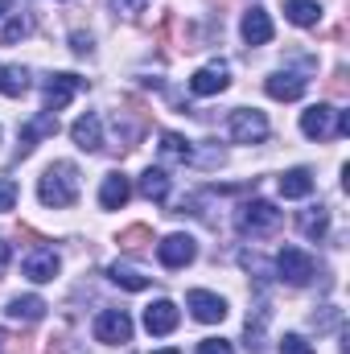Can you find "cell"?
Wrapping results in <instances>:
<instances>
[{
  "label": "cell",
  "mask_w": 350,
  "mask_h": 354,
  "mask_svg": "<svg viewBox=\"0 0 350 354\" xmlns=\"http://www.w3.org/2000/svg\"><path fill=\"white\" fill-rule=\"evenodd\" d=\"M177 322H181V313H177L174 301H153V305L145 309V330H149L153 338H165V334H174Z\"/></svg>",
  "instance_id": "9"
},
{
  "label": "cell",
  "mask_w": 350,
  "mask_h": 354,
  "mask_svg": "<svg viewBox=\"0 0 350 354\" xmlns=\"http://www.w3.org/2000/svg\"><path fill=\"white\" fill-rule=\"evenodd\" d=\"M157 354H177V351H157Z\"/></svg>",
  "instance_id": "36"
},
{
  "label": "cell",
  "mask_w": 350,
  "mask_h": 354,
  "mask_svg": "<svg viewBox=\"0 0 350 354\" xmlns=\"http://www.w3.org/2000/svg\"><path fill=\"white\" fill-rule=\"evenodd\" d=\"M58 268H62L58 252H50V248H37V252H29V256H25L21 272H25L33 284H46V280H54V276H58Z\"/></svg>",
  "instance_id": "10"
},
{
  "label": "cell",
  "mask_w": 350,
  "mask_h": 354,
  "mask_svg": "<svg viewBox=\"0 0 350 354\" xmlns=\"http://www.w3.org/2000/svg\"><path fill=\"white\" fill-rule=\"evenodd\" d=\"M71 46H75V54H91V37L87 33H71Z\"/></svg>",
  "instance_id": "32"
},
{
  "label": "cell",
  "mask_w": 350,
  "mask_h": 354,
  "mask_svg": "<svg viewBox=\"0 0 350 354\" xmlns=\"http://www.w3.org/2000/svg\"><path fill=\"white\" fill-rule=\"evenodd\" d=\"M227 132H231L235 145H260V140H268V120H264V111H256V107H235Z\"/></svg>",
  "instance_id": "3"
},
{
  "label": "cell",
  "mask_w": 350,
  "mask_h": 354,
  "mask_svg": "<svg viewBox=\"0 0 350 354\" xmlns=\"http://www.w3.org/2000/svg\"><path fill=\"white\" fill-rule=\"evenodd\" d=\"M276 276H280L284 284H293V288H305V284L317 276V264H313V256H305L301 248H280V256H276Z\"/></svg>",
  "instance_id": "2"
},
{
  "label": "cell",
  "mask_w": 350,
  "mask_h": 354,
  "mask_svg": "<svg viewBox=\"0 0 350 354\" xmlns=\"http://www.w3.org/2000/svg\"><path fill=\"white\" fill-rule=\"evenodd\" d=\"M264 91H268L272 99H280V103H293V99H301V95H305V79H301V75H293V71H276V75H268Z\"/></svg>",
  "instance_id": "16"
},
{
  "label": "cell",
  "mask_w": 350,
  "mask_h": 354,
  "mask_svg": "<svg viewBox=\"0 0 350 354\" xmlns=\"http://www.w3.org/2000/svg\"><path fill=\"white\" fill-rule=\"evenodd\" d=\"M4 12H8V0H0V17H4Z\"/></svg>",
  "instance_id": "35"
},
{
  "label": "cell",
  "mask_w": 350,
  "mask_h": 354,
  "mask_svg": "<svg viewBox=\"0 0 350 354\" xmlns=\"http://www.w3.org/2000/svg\"><path fill=\"white\" fill-rule=\"evenodd\" d=\"M239 33H243V41H248V46H268V41H272V17L264 12L260 4H256V8H248V12H243V21H239Z\"/></svg>",
  "instance_id": "15"
},
{
  "label": "cell",
  "mask_w": 350,
  "mask_h": 354,
  "mask_svg": "<svg viewBox=\"0 0 350 354\" xmlns=\"http://www.w3.org/2000/svg\"><path fill=\"white\" fill-rule=\"evenodd\" d=\"M95 342L103 346H120V342H132V317L124 309H103L95 317Z\"/></svg>",
  "instance_id": "5"
},
{
  "label": "cell",
  "mask_w": 350,
  "mask_h": 354,
  "mask_svg": "<svg viewBox=\"0 0 350 354\" xmlns=\"http://www.w3.org/2000/svg\"><path fill=\"white\" fill-rule=\"evenodd\" d=\"M313 194V174L309 169H288L280 177V198H309Z\"/></svg>",
  "instance_id": "21"
},
{
  "label": "cell",
  "mask_w": 350,
  "mask_h": 354,
  "mask_svg": "<svg viewBox=\"0 0 350 354\" xmlns=\"http://www.w3.org/2000/svg\"><path fill=\"white\" fill-rule=\"evenodd\" d=\"M284 17H288L293 25L309 29V25L322 21V4H317V0H284Z\"/></svg>",
  "instance_id": "20"
},
{
  "label": "cell",
  "mask_w": 350,
  "mask_h": 354,
  "mask_svg": "<svg viewBox=\"0 0 350 354\" xmlns=\"http://www.w3.org/2000/svg\"><path fill=\"white\" fill-rule=\"evenodd\" d=\"M46 309H50V305H46L42 297H12V301H8V317H12V322H25V326L42 322Z\"/></svg>",
  "instance_id": "18"
},
{
  "label": "cell",
  "mask_w": 350,
  "mask_h": 354,
  "mask_svg": "<svg viewBox=\"0 0 350 354\" xmlns=\"http://www.w3.org/2000/svg\"><path fill=\"white\" fill-rule=\"evenodd\" d=\"M83 87H87V79H79V75H50L46 79V111L58 115Z\"/></svg>",
  "instance_id": "7"
},
{
  "label": "cell",
  "mask_w": 350,
  "mask_h": 354,
  "mask_svg": "<svg viewBox=\"0 0 350 354\" xmlns=\"http://www.w3.org/2000/svg\"><path fill=\"white\" fill-rule=\"evenodd\" d=\"M54 132H58V115H54V111H42L37 120H29V124L21 128V149H17V153H21V157H29V153L37 149V140L54 136Z\"/></svg>",
  "instance_id": "14"
},
{
  "label": "cell",
  "mask_w": 350,
  "mask_h": 354,
  "mask_svg": "<svg viewBox=\"0 0 350 354\" xmlns=\"http://www.w3.org/2000/svg\"><path fill=\"white\" fill-rule=\"evenodd\" d=\"M17 206V181L12 177H0V214Z\"/></svg>",
  "instance_id": "30"
},
{
  "label": "cell",
  "mask_w": 350,
  "mask_h": 354,
  "mask_svg": "<svg viewBox=\"0 0 350 354\" xmlns=\"http://www.w3.org/2000/svg\"><path fill=\"white\" fill-rule=\"evenodd\" d=\"M185 305L194 309V317L198 322H206V326H214V322H223L227 317V301L223 297H214V292H206V288H194L190 297H185Z\"/></svg>",
  "instance_id": "11"
},
{
  "label": "cell",
  "mask_w": 350,
  "mask_h": 354,
  "mask_svg": "<svg viewBox=\"0 0 350 354\" xmlns=\"http://www.w3.org/2000/svg\"><path fill=\"white\" fill-rule=\"evenodd\" d=\"M198 354H235V346L223 338H206V342H198Z\"/></svg>",
  "instance_id": "31"
},
{
  "label": "cell",
  "mask_w": 350,
  "mask_h": 354,
  "mask_svg": "<svg viewBox=\"0 0 350 354\" xmlns=\"http://www.w3.org/2000/svg\"><path fill=\"white\" fill-rule=\"evenodd\" d=\"M8 338H12V334H8V330H0V354L8 351Z\"/></svg>",
  "instance_id": "34"
},
{
  "label": "cell",
  "mask_w": 350,
  "mask_h": 354,
  "mask_svg": "<svg viewBox=\"0 0 350 354\" xmlns=\"http://www.w3.org/2000/svg\"><path fill=\"white\" fill-rule=\"evenodd\" d=\"M280 227V210L264 198H252L243 210H239V231L243 235H272Z\"/></svg>",
  "instance_id": "4"
},
{
  "label": "cell",
  "mask_w": 350,
  "mask_h": 354,
  "mask_svg": "<svg viewBox=\"0 0 350 354\" xmlns=\"http://www.w3.org/2000/svg\"><path fill=\"white\" fill-rule=\"evenodd\" d=\"M128 194H132L128 177L124 174H107L103 177V189H99V206H103V210H120V206L128 202Z\"/></svg>",
  "instance_id": "17"
},
{
  "label": "cell",
  "mask_w": 350,
  "mask_h": 354,
  "mask_svg": "<svg viewBox=\"0 0 350 354\" xmlns=\"http://www.w3.org/2000/svg\"><path fill=\"white\" fill-rule=\"evenodd\" d=\"M194 256H198V243L190 239V235H165L161 243H157V260L165 268H185V264H194Z\"/></svg>",
  "instance_id": "8"
},
{
  "label": "cell",
  "mask_w": 350,
  "mask_h": 354,
  "mask_svg": "<svg viewBox=\"0 0 350 354\" xmlns=\"http://www.w3.org/2000/svg\"><path fill=\"white\" fill-rule=\"evenodd\" d=\"M107 276H111V284H120V288H128V292H140V288H149V276L140 272L136 264H116L107 268Z\"/></svg>",
  "instance_id": "19"
},
{
  "label": "cell",
  "mask_w": 350,
  "mask_h": 354,
  "mask_svg": "<svg viewBox=\"0 0 350 354\" xmlns=\"http://www.w3.org/2000/svg\"><path fill=\"white\" fill-rule=\"evenodd\" d=\"M29 33V17H21V12H12V21L0 29V46H12V41H21Z\"/></svg>",
  "instance_id": "27"
},
{
  "label": "cell",
  "mask_w": 350,
  "mask_h": 354,
  "mask_svg": "<svg viewBox=\"0 0 350 354\" xmlns=\"http://www.w3.org/2000/svg\"><path fill=\"white\" fill-rule=\"evenodd\" d=\"M37 198H42V206H54V210L75 206V198H79V169L71 161H54L42 174V181H37Z\"/></svg>",
  "instance_id": "1"
},
{
  "label": "cell",
  "mask_w": 350,
  "mask_h": 354,
  "mask_svg": "<svg viewBox=\"0 0 350 354\" xmlns=\"http://www.w3.org/2000/svg\"><path fill=\"white\" fill-rule=\"evenodd\" d=\"M145 243H153V231H149L145 223H136V227H128V231L120 235V248H124V252H136V248H145Z\"/></svg>",
  "instance_id": "26"
},
{
  "label": "cell",
  "mask_w": 350,
  "mask_h": 354,
  "mask_svg": "<svg viewBox=\"0 0 350 354\" xmlns=\"http://www.w3.org/2000/svg\"><path fill=\"white\" fill-rule=\"evenodd\" d=\"M0 91H4L8 99L25 95V91H29V71H25V66H0Z\"/></svg>",
  "instance_id": "25"
},
{
  "label": "cell",
  "mask_w": 350,
  "mask_h": 354,
  "mask_svg": "<svg viewBox=\"0 0 350 354\" xmlns=\"http://www.w3.org/2000/svg\"><path fill=\"white\" fill-rule=\"evenodd\" d=\"M161 157L165 161H177V165H190L194 161V145L185 136H177V132H165L161 136Z\"/></svg>",
  "instance_id": "23"
},
{
  "label": "cell",
  "mask_w": 350,
  "mask_h": 354,
  "mask_svg": "<svg viewBox=\"0 0 350 354\" xmlns=\"http://www.w3.org/2000/svg\"><path fill=\"white\" fill-rule=\"evenodd\" d=\"M111 4H116V12H120V17L136 21V17H140V12H145V8H149L153 0H111Z\"/></svg>",
  "instance_id": "28"
},
{
  "label": "cell",
  "mask_w": 350,
  "mask_h": 354,
  "mask_svg": "<svg viewBox=\"0 0 350 354\" xmlns=\"http://www.w3.org/2000/svg\"><path fill=\"white\" fill-rule=\"evenodd\" d=\"M280 354H313V346H309L301 334H284V338H280Z\"/></svg>",
  "instance_id": "29"
},
{
  "label": "cell",
  "mask_w": 350,
  "mask_h": 354,
  "mask_svg": "<svg viewBox=\"0 0 350 354\" xmlns=\"http://www.w3.org/2000/svg\"><path fill=\"white\" fill-rule=\"evenodd\" d=\"M297 227H301L309 239H322V235L330 231V210H326V206H309V210H301Z\"/></svg>",
  "instance_id": "22"
},
{
  "label": "cell",
  "mask_w": 350,
  "mask_h": 354,
  "mask_svg": "<svg viewBox=\"0 0 350 354\" xmlns=\"http://www.w3.org/2000/svg\"><path fill=\"white\" fill-rule=\"evenodd\" d=\"M4 268H8V243L0 239V276H4Z\"/></svg>",
  "instance_id": "33"
},
{
  "label": "cell",
  "mask_w": 350,
  "mask_h": 354,
  "mask_svg": "<svg viewBox=\"0 0 350 354\" xmlns=\"http://www.w3.org/2000/svg\"><path fill=\"white\" fill-rule=\"evenodd\" d=\"M227 62H210V66H202V71H194V79H190V91L194 95H223L227 91Z\"/></svg>",
  "instance_id": "12"
},
{
  "label": "cell",
  "mask_w": 350,
  "mask_h": 354,
  "mask_svg": "<svg viewBox=\"0 0 350 354\" xmlns=\"http://www.w3.org/2000/svg\"><path fill=\"white\" fill-rule=\"evenodd\" d=\"M140 194L149 202H165L169 198V177H165V169H145L140 174Z\"/></svg>",
  "instance_id": "24"
},
{
  "label": "cell",
  "mask_w": 350,
  "mask_h": 354,
  "mask_svg": "<svg viewBox=\"0 0 350 354\" xmlns=\"http://www.w3.org/2000/svg\"><path fill=\"white\" fill-rule=\"evenodd\" d=\"M71 136H75V145L83 149V153H99L103 149V120L87 111V115H79L75 124H71Z\"/></svg>",
  "instance_id": "13"
},
{
  "label": "cell",
  "mask_w": 350,
  "mask_h": 354,
  "mask_svg": "<svg viewBox=\"0 0 350 354\" xmlns=\"http://www.w3.org/2000/svg\"><path fill=\"white\" fill-rule=\"evenodd\" d=\"M334 124H338V111H334L330 103H313L309 111H301V132H305L309 140H334V136H338Z\"/></svg>",
  "instance_id": "6"
}]
</instances>
